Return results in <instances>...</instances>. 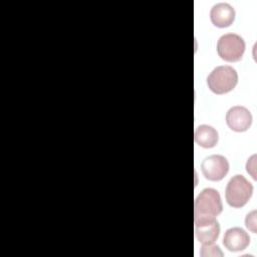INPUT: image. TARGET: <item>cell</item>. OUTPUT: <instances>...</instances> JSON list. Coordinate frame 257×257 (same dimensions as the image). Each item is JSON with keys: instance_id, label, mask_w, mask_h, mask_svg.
Wrapping results in <instances>:
<instances>
[{"instance_id": "obj_2", "label": "cell", "mask_w": 257, "mask_h": 257, "mask_svg": "<svg viewBox=\"0 0 257 257\" xmlns=\"http://www.w3.org/2000/svg\"><path fill=\"white\" fill-rule=\"evenodd\" d=\"M252 193V184L242 175H236L227 184L225 198L230 207L241 208L248 203Z\"/></svg>"}, {"instance_id": "obj_13", "label": "cell", "mask_w": 257, "mask_h": 257, "mask_svg": "<svg viewBox=\"0 0 257 257\" xmlns=\"http://www.w3.org/2000/svg\"><path fill=\"white\" fill-rule=\"evenodd\" d=\"M255 158H256V155H253L250 159H248L247 164H246V170L251 175L253 180H256V174H255L256 162H255Z\"/></svg>"}, {"instance_id": "obj_9", "label": "cell", "mask_w": 257, "mask_h": 257, "mask_svg": "<svg viewBox=\"0 0 257 257\" xmlns=\"http://www.w3.org/2000/svg\"><path fill=\"white\" fill-rule=\"evenodd\" d=\"M235 15V10L230 4L217 3L211 9L210 19L216 27L225 28L234 22Z\"/></svg>"}, {"instance_id": "obj_6", "label": "cell", "mask_w": 257, "mask_h": 257, "mask_svg": "<svg viewBox=\"0 0 257 257\" xmlns=\"http://www.w3.org/2000/svg\"><path fill=\"white\" fill-rule=\"evenodd\" d=\"M195 235L202 244L215 243L220 235V225L216 217L194 218Z\"/></svg>"}, {"instance_id": "obj_4", "label": "cell", "mask_w": 257, "mask_h": 257, "mask_svg": "<svg viewBox=\"0 0 257 257\" xmlns=\"http://www.w3.org/2000/svg\"><path fill=\"white\" fill-rule=\"evenodd\" d=\"M245 47V41L240 35L227 33L219 38L217 43V53L227 62H237L242 59Z\"/></svg>"}, {"instance_id": "obj_1", "label": "cell", "mask_w": 257, "mask_h": 257, "mask_svg": "<svg viewBox=\"0 0 257 257\" xmlns=\"http://www.w3.org/2000/svg\"><path fill=\"white\" fill-rule=\"evenodd\" d=\"M238 83V73L229 65L214 68L207 77V85L216 94H224L235 88Z\"/></svg>"}, {"instance_id": "obj_12", "label": "cell", "mask_w": 257, "mask_h": 257, "mask_svg": "<svg viewBox=\"0 0 257 257\" xmlns=\"http://www.w3.org/2000/svg\"><path fill=\"white\" fill-rule=\"evenodd\" d=\"M245 225L246 227L252 232L256 233V211H252L249 214H247L245 218Z\"/></svg>"}, {"instance_id": "obj_5", "label": "cell", "mask_w": 257, "mask_h": 257, "mask_svg": "<svg viewBox=\"0 0 257 257\" xmlns=\"http://www.w3.org/2000/svg\"><path fill=\"white\" fill-rule=\"evenodd\" d=\"M203 176L212 182H218L225 178L229 172V163L221 155H212L205 158L201 164Z\"/></svg>"}, {"instance_id": "obj_11", "label": "cell", "mask_w": 257, "mask_h": 257, "mask_svg": "<svg viewBox=\"0 0 257 257\" xmlns=\"http://www.w3.org/2000/svg\"><path fill=\"white\" fill-rule=\"evenodd\" d=\"M200 254L202 257H218L223 256V252L221 251L220 247L218 245H215L214 243L210 244H203L201 247Z\"/></svg>"}, {"instance_id": "obj_10", "label": "cell", "mask_w": 257, "mask_h": 257, "mask_svg": "<svg viewBox=\"0 0 257 257\" xmlns=\"http://www.w3.org/2000/svg\"><path fill=\"white\" fill-rule=\"evenodd\" d=\"M218 132L211 125L201 124L195 131V142L202 148L211 149L218 143Z\"/></svg>"}, {"instance_id": "obj_3", "label": "cell", "mask_w": 257, "mask_h": 257, "mask_svg": "<svg viewBox=\"0 0 257 257\" xmlns=\"http://www.w3.org/2000/svg\"><path fill=\"white\" fill-rule=\"evenodd\" d=\"M223 211L220 194L212 188L204 189L196 198L194 204V217H216Z\"/></svg>"}, {"instance_id": "obj_7", "label": "cell", "mask_w": 257, "mask_h": 257, "mask_svg": "<svg viewBox=\"0 0 257 257\" xmlns=\"http://www.w3.org/2000/svg\"><path fill=\"white\" fill-rule=\"evenodd\" d=\"M226 123L234 132H245L252 123V114L244 106H233L226 113Z\"/></svg>"}, {"instance_id": "obj_8", "label": "cell", "mask_w": 257, "mask_h": 257, "mask_svg": "<svg viewBox=\"0 0 257 257\" xmlns=\"http://www.w3.org/2000/svg\"><path fill=\"white\" fill-rule=\"evenodd\" d=\"M250 244V237L247 232L240 227L228 229L223 237V245L231 252L242 251Z\"/></svg>"}]
</instances>
